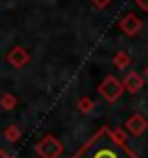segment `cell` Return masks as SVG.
Returning <instances> with one entry per match:
<instances>
[{
  "instance_id": "8",
  "label": "cell",
  "mask_w": 148,
  "mask_h": 158,
  "mask_svg": "<svg viewBox=\"0 0 148 158\" xmlns=\"http://www.w3.org/2000/svg\"><path fill=\"white\" fill-rule=\"evenodd\" d=\"M112 63L116 65V69L123 71V69H127V67L131 65V57H129V53H127V52L120 50V52H116V53H114V57H112Z\"/></svg>"
},
{
  "instance_id": "15",
  "label": "cell",
  "mask_w": 148,
  "mask_h": 158,
  "mask_svg": "<svg viewBox=\"0 0 148 158\" xmlns=\"http://www.w3.org/2000/svg\"><path fill=\"white\" fill-rule=\"evenodd\" d=\"M0 158H14V156H11L6 149H0Z\"/></svg>"
},
{
  "instance_id": "13",
  "label": "cell",
  "mask_w": 148,
  "mask_h": 158,
  "mask_svg": "<svg viewBox=\"0 0 148 158\" xmlns=\"http://www.w3.org/2000/svg\"><path fill=\"white\" fill-rule=\"evenodd\" d=\"M110 2H112V0H91V4H93L97 10H105V8H108Z\"/></svg>"
},
{
  "instance_id": "7",
  "label": "cell",
  "mask_w": 148,
  "mask_h": 158,
  "mask_svg": "<svg viewBox=\"0 0 148 158\" xmlns=\"http://www.w3.org/2000/svg\"><path fill=\"white\" fill-rule=\"evenodd\" d=\"M123 89H127L129 94H137V92H141L142 86H144V78L139 74V73H135V71H129L127 74L123 76Z\"/></svg>"
},
{
  "instance_id": "14",
  "label": "cell",
  "mask_w": 148,
  "mask_h": 158,
  "mask_svg": "<svg viewBox=\"0 0 148 158\" xmlns=\"http://www.w3.org/2000/svg\"><path fill=\"white\" fill-rule=\"evenodd\" d=\"M135 4L139 10H142V12H148V0H135Z\"/></svg>"
},
{
  "instance_id": "9",
  "label": "cell",
  "mask_w": 148,
  "mask_h": 158,
  "mask_svg": "<svg viewBox=\"0 0 148 158\" xmlns=\"http://www.w3.org/2000/svg\"><path fill=\"white\" fill-rule=\"evenodd\" d=\"M93 107H95V103H93V99L91 97H87V95H82L78 99V103H76V109L82 112V114H89L91 110H93Z\"/></svg>"
},
{
  "instance_id": "11",
  "label": "cell",
  "mask_w": 148,
  "mask_h": 158,
  "mask_svg": "<svg viewBox=\"0 0 148 158\" xmlns=\"http://www.w3.org/2000/svg\"><path fill=\"white\" fill-rule=\"evenodd\" d=\"M4 137H6L10 143H15V141H19V137H21V130H19L17 126H8V128L4 130Z\"/></svg>"
},
{
  "instance_id": "6",
  "label": "cell",
  "mask_w": 148,
  "mask_h": 158,
  "mask_svg": "<svg viewBox=\"0 0 148 158\" xmlns=\"http://www.w3.org/2000/svg\"><path fill=\"white\" fill-rule=\"evenodd\" d=\"M142 27V21L139 19V15H135V14H125L122 19H120V31L123 32V35H127V36H135L137 32L141 31Z\"/></svg>"
},
{
  "instance_id": "16",
  "label": "cell",
  "mask_w": 148,
  "mask_h": 158,
  "mask_svg": "<svg viewBox=\"0 0 148 158\" xmlns=\"http://www.w3.org/2000/svg\"><path fill=\"white\" fill-rule=\"evenodd\" d=\"M144 76L148 78V65H146V69H144Z\"/></svg>"
},
{
  "instance_id": "5",
  "label": "cell",
  "mask_w": 148,
  "mask_h": 158,
  "mask_svg": "<svg viewBox=\"0 0 148 158\" xmlns=\"http://www.w3.org/2000/svg\"><path fill=\"white\" fill-rule=\"evenodd\" d=\"M125 131H129L131 135H135V137H139V135H142L146 130H148V120L142 116V114H131L127 120H125Z\"/></svg>"
},
{
  "instance_id": "4",
  "label": "cell",
  "mask_w": 148,
  "mask_h": 158,
  "mask_svg": "<svg viewBox=\"0 0 148 158\" xmlns=\"http://www.w3.org/2000/svg\"><path fill=\"white\" fill-rule=\"evenodd\" d=\"M6 61H8L11 67H17V69H21V67L29 65L30 53H29L27 48H23V46H14V48L6 53Z\"/></svg>"
},
{
  "instance_id": "1",
  "label": "cell",
  "mask_w": 148,
  "mask_h": 158,
  "mask_svg": "<svg viewBox=\"0 0 148 158\" xmlns=\"http://www.w3.org/2000/svg\"><path fill=\"white\" fill-rule=\"evenodd\" d=\"M70 158H139L127 145H122L112 137L110 128H101L91 139L82 145Z\"/></svg>"
},
{
  "instance_id": "10",
  "label": "cell",
  "mask_w": 148,
  "mask_h": 158,
  "mask_svg": "<svg viewBox=\"0 0 148 158\" xmlns=\"http://www.w3.org/2000/svg\"><path fill=\"white\" fill-rule=\"evenodd\" d=\"M0 107H2L4 110H11L17 107V97L14 94H4L2 97H0Z\"/></svg>"
},
{
  "instance_id": "12",
  "label": "cell",
  "mask_w": 148,
  "mask_h": 158,
  "mask_svg": "<svg viewBox=\"0 0 148 158\" xmlns=\"http://www.w3.org/2000/svg\"><path fill=\"white\" fill-rule=\"evenodd\" d=\"M112 131V137L116 139L118 143H122V145H127V133H125V130H122V128H116V130H110Z\"/></svg>"
},
{
  "instance_id": "2",
  "label": "cell",
  "mask_w": 148,
  "mask_h": 158,
  "mask_svg": "<svg viewBox=\"0 0 148 158\" xmlns=\"http://www.w3.org/2000/svg\"><path fill=\"white\" fill-rule=\"evenodd\" d=\"M34 151H36V154H38L40 158H59L65 149H63V143L57 139L55 135L46 133L44 137L36 143Z\"/></svg>"
},
{
  "instance_id": "3",
  "label": "cell",
  "mask_w": 148,
  "mask_h": 158,
  "mask_svg": "<svg viewBox=\"0 0 148 158\" xmlns=\"http://www.w3.org/2000/svg\"><path fill=\"white\" fill-rule=\"evenodd\" d=\"M97 89H99V94L105 97V101H108V103L118 101V99L123 95V92H125L122 80H120V78H116L114 74H108L105 80L97 86Z\"/></svg>"
}]
</instances>
